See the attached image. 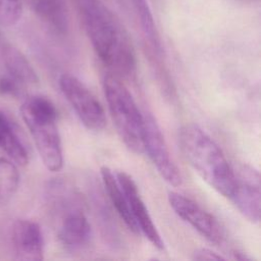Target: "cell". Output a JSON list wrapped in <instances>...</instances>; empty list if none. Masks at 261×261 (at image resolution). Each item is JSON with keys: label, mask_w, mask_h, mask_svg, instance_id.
<instances>
[{"label": "cell", "mask_w": 261, "mask_h": 261, "mask_svg": "<svg viewBox=\"0 0 261 261\" xmlns=\"http://www.w3.org/2000/svg\"><path fill=\"white\" fill-rule=\"evenodd\" d=\"M11 246L18 260H43L44 238L40 225L29 219L16 220L11 228Z\"/></svg>", "instance_id": "8fae6325"}, {"label": "cell", "mask_w": 261, "mask_h": 261, "mask_svg": "<svg viewBox=\"0 0 261 261\" xmlns=\"http://www.w3.org/2000/svg\"><path fill=\"white\" fill-rule=\"evenodd\" d=\"M20 113L43 164L50 171H59L63 166V150L54 103L44 96H31L21 104Z\"/></svg>", "instance_id": "3957f363"}, {"label": "cell", "mask_w": 261, "mask_h": 261, "mask_svg": "<svg viewBox=\"0 0 261 261\" xmlns=\"http://www.w3.org/2000/svg\"><path fill=\"white\" fill-rule=\"evenodd\" d=\"M185 159L212 189L229 199L234 186L233 168L216 142L199 125L189 123L178 130Z\"/></svg>", "instance_id": "7a4b0ae2"}, {"label": "cell", "mask_w": 261, "mask_h": 261, "mask_svg": "<svg viewBox=\"0 0 261 261\" xmlns=\"http://www.w3.org/2000/svg\"><path fill=\"white\" fill-rule=\"evenodd\" d=\"M0 65L5 74L12 77L22 87L38 83V75L28 58L9 43L0 33Z\"/></svg>", "instance_id": "7c38bea8"}, {"label": "cell", "mask_w": 261, "mask_h": 261, "mask_svg": "<svg viewBox=\"0 0 261 261\" xmlns=\"http://www.w3.org/2000/svg\"><path fill=\"white\" fill-rule=\"evenodd\" d=\"M115 176L124 192L132 216L139 228L140 233H143L153 247L158 250H163L164 242L148 211L143 198L141 197L136 181L128 173L124 171H117Z\"/></svg>", "instance_id": "9c48e42d"}, {"label": "cell", "mask_w": 261, "mask_h": 261, "mask_svg": "<svg viewBox=\"0 0 261 261\" xmlns=\"http://www.w3.org/2000/svg\"><path fill=\"white\" fill-rule=\"evenodd\" d=\"M60 90L81 122L90 130L99 132L106 125V115L100 101L76 76L63 73L59 77Z\"/></svg>", "instance_id": "5b68a950"}, {"label": "cell", "mask_w": 261, "mask_h": 261, "mask_svg": "<svg viewBox=\"0 0 261 261\" xmlns=\"http://www.w3.org/2000/svg\"><path fill=\"white\" fill-rule=\"evenodd\" d=\"M36 15L58 35L68 31V15L63 0H28Z\"/></svg>", "instance_id": "9a60e30c"}, {"label": "cell", "mask_w": 261, "mask_h": 261, "mask_svg": "<svg viewBox=\"0 0 261 261\" xmlns=\"http://www.w3.org/2000/svg\"><path fill=\"white\" fill-rule=\"evenodd\" d=\"M21 14V0H0V27L14 25Z\"/></svg>", "instance_id": "ac0fdd59"}, {"label": "cell", "mask_w": 261, "mask_h": 261, "mask_svg": "<svg viewBox=\"0 0 261 261\" xmlns=\"http://www.w3.org/2000/svg\"><path fill=\"white\" fill-rule=\"evenodd\" d=\"M234 1L240 2V3H242V4H251V3L257 2L258 0H234Z\"/></svg>", "instance_id": "44dd1931"}, {"label": "cell", "mask_w": 261, "mask_h": 261, "mask_svg": "<svg viewBox=\"0 0 261 261\" xmlns=\"http://www.w3.org/2000/svg\"><path fill=\"white\" fill-rule=\"evenodd\" d=\"M145 46L153 58L161 59L162 45L148 0H128Z\"/></svg>", "instance_id": "4fadbf2b"}, {"label": "cell", "mask_w": 261, "mask_h": 261, "mask_svg": "<svg viewBox=\"0 0 261 261\" xmlns=\"http://www.w3.org/2000/svg\"><path fill=\"white\" fill-rule=\"evenodd\" d=\"M168 203L175 214L212 244L220 245L224 233L217 219L193 199L177 192L168 193Z\"/></svg>", "instance_id": "52a82bcc"}, {"label": "cell", "mask_w": 261, "mask_h": 261, "mask_svg": "<svg viewBox=\"0 0 261 261\" xmlns=\"http://www.w3.org/2000/svg\"><path fill=\"white\" fill-rule=\"evenodd\" d=\"M234 186L229 200L253 223L260 219V175L254 167L243 164L233 168Z\"/></svg>", "instance_id": "ba28073f"}, {"label": "cell", "mask_w": 261, "mask_h": 261, "mask_svg": "<svg viewBox=\"0 0 261 261\" xmlns=\"http://www.w3.org/2000/svg\"><path fill=\"white\" fill-rule=\"evenodd\" d=\"M23 87L7 74H0V94L18 96Z\"/></svg>", "instance_id": "d6986e66"}, {"label": "cell", "mask_w": 261, "mask_h": 261, "mask_svg": "<svg viewBox=\"0 0 261 261\" xmlns=\"http://www.w3.org/2000/svg\"><path fill=\"white\" fill-rule=\"evenodd\" d=\"M90 43L100 61L119 79L137 72L132 39L118 17L101 0H74Z\"/></svg>", "instance_id": "6da1fadb"}, {"label": "cell", "mask_w": 261, "mask_h": 261, "mask_svg": "<svg viewBox=\"0 0 261 261\" xmlns=\"http://www.w3.org/2000/svg\"><path fill=\"white\" fill-rule=\"evenodd\" d=\"M63 214L57 231L59 243L68 251L75 252L86 248L92 239V227L83 209L63 204Z\"/></svg>", "instance_id": "30bf717a"}, {"label": "cell", "mask_w": 261, "mask_h": 261, "mask_svg": "<svg viewBox=\"0 0 261 261\" xmlns=\"http://www.w3.org/2000/svg\"><path fill=\"white\" fill-rule=\"evenodd\" d=\"M144 153L148 154L151 162L161 177L170 186L181 185L180 170L173 161L165 138L156 119L151 113H144Z\"/></svg>", "instance_id": "8992f818"}, {"label": "cell", "mask_w": 261, "mask_h": 261, "mask_svg": "<svg viewBox=\"0 0 261 261\" xmlns=\"http://www.w3.org/2000/svg\"><path fill=\"white\" fill-rule=\"evenodd\" d=\"M103 91L108 110L126 148L136 154L144 153V113H142L121 79L108 73L103 79Z\"/></svg>", "instance_id": "277c9868"}, {"label": "cell", "mask_w": 261, "mask_h": 261, "mask_svg": "<svg viewBox=\"0 0 261 261\" xmlns=\"http://www.w3.org/2000/svg\"><path fill=\"white\" fill-rule=\"evenodd\" d=\"M101 177L102 182L105 188L106 194L108 195V198L115 208L117 214L121 218V220L124 222L126 227L134 233L139 234V228L132 216L129 206L127 203V199L124 195L123 190L121 189L119 182L117 181V178L115 174L112 172V170L107 166L101 167Z\"/></svg>", "instance_id": "5bb4252c"}, {"label": "cell", "mask_w": 261, "mask_h": 261, "mask_svg": "<svg viewBox=\"0 0 261 261\" xmlns=\"http://www.w3.org/2000/svg\"><path fill=\"white\" fill-rule=\"evenodd\" d=\"M192 258L194 260H200V261H203V260H224L225 259L220 254H218V253H216V252H214L210 249H207V248H201V249L196 250L193 253Z\"/></svg>", "instance_id": "ffe728a7"}, {"label": "cell", "mask_w": 261, "mask_h": 261, "mask_svg": "<svg viewBox=\"0 0 261 261\" xmlns=\"http://www.w3.org/2000/svg\"><path fill=\"white\" fill-rule=\"evenodd\" d=\"M0 149L15 164L25 165L29 162L28 150L16 133L10 119L0 110Z\"/></svg>", "instance_id": "2e32d148"}, {"label": "cell", "mask_w": 261, "mask_h": 261, "mask_svg": "<svg viewBox=\"0 0 261 261\" xmlns=\"http://www.w3.org/2000/svg\"><path fill=\"white\" fill-rule=\"evenodd\" d=\"M19 185V172L9 158H0V204L8 202L16 193Z\"/></svg>", "instance_id": "e0dca14e"}]
</instances>
